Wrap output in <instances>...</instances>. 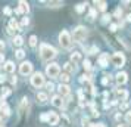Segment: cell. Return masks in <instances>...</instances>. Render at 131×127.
Returning a JSON list of instances; mask_svg holds the SVG:
<instances>
[{
  "mask_svg": "<svg viewBox=\"0 0 131 127\" xmlns=\"http://www.w3.org/2000/svg\"><path fill=\"white\" fill-rule=\"evenodd\" d=\"M115 93H116V96H118V97H121V101H127V97H128V92L122 90V89H121V90H119V89H116V90H115Z\"/></svg>",
  "mask_w": 131,
  "mask_h": 127,
  "instance_id": "cell-14",
  "label": "cell"
},
{
  "mask_svg": "<svg viewBox=\"0 0 131 127\" xmlns=\"http://www.w3.org/2000/svg\"><path fill=\"white\" fill-rule=\"evenodd\" d=\"M118 127H127V126H124V124H119V126Z\"/></svg>",
  "mask_w": 131,
  "mask_h": 127,
  "instance_id": "cell-50",
  "label": "cell"
},
{
  "mask_svg": "<svg viewBox=\"0 0 131 127\" xmlns=\"http://www.w3.org/2000/svg\"><path fill=\"white\" fill-rule=\"evenodd\" d=\"M10 81H12V84H16V77H13V79L10 80Z\"/></svg>",
  "mask_w": 131,
  "mask_h": 127,
  "instance_id": "cell-47",
  "label": "cell"
},
{
  "mask_svg": "<svg viewBox=\"0 0 131 127\" xmlns=\"http://www.w3.org/2000/svg\"><path fill=\"white\" fill-rule=\"evenodd\" d=\"M46 89H47L49 92H53L54 90V84L53 83H47V84H46Z\"/></svg>",
  "mask_w": 131,
  "mask_h": 127,
  "instance_id": "cell-33",
  "label": "cell"
},
{
  "mask_svg": "<svg viewBox=\"0 0 131 127\" xmlns=\"http://www.w3.org/2000/svg\"><path fill=\"white\" fill-rule=\"evenodd\" d=\"M125 118H127V121L131 124V112H127V115H125Z\"/></svg>",
  "mask_w": 131,
  "mask_h": 127,
  "instance_id": "cell-40",
  "label": "cell"
},
{
  "mask_svg": "<svg viewBox=\"0 0 131 127\" xmlns=\"http://www.w3.org/2000/svg\"><path fill=\"white\" fill-rule=\"evenodd\" d=\"M85 6H87V3H80V5H77V7H75V9H77L78 13H81L84 9H85Z\"/></svg>",
  "mask_w": 131,
  "mask_h": 127,
  "instance_id": "cell-26",
  "label": "cell"
},
{
  "mask_svg": "<svg viewBox=\"0 0 131 127\" xmlns=\"http://www.w3.org/2000/svg\"><path fill=\"white\" fill-rule=\"evenodd\" d=\"M107 59H109V55L107 53H102L100 56H99V65H100V67H107V65H109V64H107Z\"/></svg>",
  "mask_w": 131,
  "mask_h": 127,
  "instance_id": "cell-10",
  "label": "cell"
},
{
  "mask_svg": "<svg viewBox=\"0 0 131 127\" xmlns=\"http://www.w3.org/2000/svg\"><path fill=\"white\" fill-rule=\"evenodd\" d=\"M37 101H38L40 103H44L46 101H47V95H46V93H41V92L37 93Z\"/></svg>",
  "mask_w": 131,
  "mask_h": 127,
  "instance_id": "cell-19",
  "label": "cell"
},
{
  "mask_svg": "<svg viewBox=\"0 0 131 127\" xmlns=\"http://www.w3.org/2000/svg\"><path fill=\"white\" fill-rule=\"evenodd\" d=\"M7 33H9V34H13V33H15V31H13V30H10V28H9V27H7Z\"/></svg>",
  "mask_w": 131,
  "mask_h": 127,
  "instance_id": "cell-46",
  "label": "cell"
},
{
  "mask_svg": "<svg viewBox=\"0 0 131 127\" xmlns=\"http://www.w3.org/2000/svg\"><path fill=\"white\" fill-rule=\"evenodd\" d=\"M10 95V89H7V87H3L2 89V99H5L6 96H9Z\"/></svg>",
  "mask_w": 131,
  "mask_h": 127,
  "instance_id": "cell-23",
  "label": "cell"
},
{
  "mask_svg": "<svg viewBox=\"0 0 131 127\" xmlns=\"http://www.w3.org/2000/svg\"><path fill=\"white\" fill-rule=\"evenodd\" d=\"M89 80H90V77L87 75V74H84V75H81V79H80V81H81V83H87Z\"/></svg>",
  "mask_w": 131,
  "mask_h": 127,
  "instance_id": "cell-32",
  "label": "cell"
},
{
  "mask_svg": "<svg viewBox=\"0 0 131 127\" xmlns=\"http://www.w3.org/2000/svg\"><path fill=\"white\" fill-rule=\"evenodd\" d=\"M72 37H74L75 42H83L84 38L87 37V28H85V27H81V25H78L77 28L72 31Z\"/></svg>",
  "mask_w": 131,
  "mask_h": 127,
  "instance_id": "cell-2",
  "label": "cell"
},
{
  "mask_svg": "<svg viewBox=\"0 0 131 127\" xmlns=\"http://www.w3.org/2000/svg\"><path fill=\"white\" fill-rule=\"evenodd\" d=\"M112 64H113L116 68L124 67V64H125V56L121 53V52H116V53L112 56Z\"/></svg>",
  "mask_w": 131,
  "mask_h": 127,
  "instance_id": "cell-6",
  "label": "cell"
},
{
  "mask_svg": "<svg viewBox=\"0 0 131 127\" xmlns=\"http://www.w3.org/2000/svg\"><path fill=\"white\" fill-rule=\"evenodd\" d=\"M59 120H62V124H60L62 127H71V123H69V118H68L66 115H62V118H59Z\"/></svg>",
  "mask_w": 131,
  "mask_h": 127,
  "instance_id": "cell-20",
  "label": "cell"
},
{
  "mask_svg": "<svg viewBox=\"0 0 131 127\" xmlns=\"http://www.w3.org/2000/svg\"><path fill=\"white\" fill-rule=\"evenodd\" d=\"M81 61V53H78V52H74V53L71 55V62L75 65V64H78Z\"/></svg>",
  "mask_w": 131,
  "mask_h": 127,
  "instance_id": "cell-17",
  "label": "cell"
},
{
  "mask_svg": "<svg viewBox=\"0 0 131 127\" xmlns=\"http://www.w3.org/2000/svg\"><path fill=\"white\" fill-rule=\"evenodd\" d=\"M109 19H111V15H103L102 22H103V24H107V22H109Z\"/></svg>",
  "mask_w": 131,
  "mask_h": 127,
  "instance_id": "cell-34",
  "label": "cell"
},
{
  "mask_svg": "<svg viewBox=\"0 0 131 127\" xmlns=\"http://www.w3.org/2000/svg\"><path fill=\"white\" fill-rule=\"evenodd\" d=\"M46 3H47L49 6H52V7H56V6H62V5H63L62 2H46Z\"/></svg>",
  "mask_w": 131,
  "mask_h": 127,
  "instance_id": "cell-28",
  "label": "cell"
},
{
  "mask_svg": "<svg viewBox=\"0 0 131 127\" xmlns=\"http://www.w3.org/2000/svg\"><path fill=\"white\" fill-rule=\"evenodd\" d=\"M3 12H5V15H10L12 11H10V7H5V9H3Z\"/></svg>",
  "mask_w": 131,
  "mask_h": 127,
  "instance_id": "cell-37",
  "label": "cell"
},
{
  "mask_svg": "<svg viewBox=\"0 0 131 127\" xmlns=\"http://www.w3.org/2000/svg\"><path fill=\"white\" fill-rule=\"evenodd\" d=\"M31 71H32V64L31 62H22L21 64V67H19V73L22 74V75H28V74H31Z\"/></svg>",
  "mask_w": 131,
  "mask_h": 127,
  "instance_id": "cell-7",
  "label": "cell"
},
{
  "mask_svg": "<svg viewBox=\"0 0 131 127\" xmlns=\"http://www.w3.org/2000/svg\"><path fill=\"white\" fill-rule=\"evenodd\" d=\"M96 6H97V9L99 11H102V12H105L106 11V2H96Z\"/></svg>",
  "mask_w": 131,
  "mask_h": 127,
  "instance_id": "cell-22",
  "label": "cell"
},
{
  "mask_svg": "<svg viewBox=\"0 0 131 127\" xmlns=\"http://www.w3.org/2000/svg\"><path fill=\"white\" fill-rule=\"evenodd\" d=\"M40 55H41L43 61H50L56 56V50L49 44H41L40 46Z\"/></svg>",
  "mask_w": 131,
  "mask_h": 127,
  "instance_id": "cell-1",
  "label": "cell"
},
{
  "mask_svg": "<svg viewBox=\"0 0 131 127\" xmlns=\"http://www.w3.org/2000/svg\"><path fill=\"white\" fill-rule=\"evenodd\" d=\"M83 67H84V70H87V71H89L90 68H91V64H90V61L89 59H85L83 62Z\"/></svg>",
  "mask_w": 131,
  "mask_h": 127,
  "instance_id": "cell-29",
  "label": "cell"
},
{
  "mask_svg": "<svg viewBox=\"0 0 131 127\" xmlns=\"http://www.w3.org/2000/svg\"><path fill=\"white\" fill-rule=\"evenodd\" d=\"M9 28L15 31V30H19L21 27H19V24L16 22V21H15V19H10V22H9Z\"/></svg>",
  "mask_w": 131,
  "mask_h": 127,
  "instance_id": "cell-21",
  "label": "cell"
},
{
  "mask_svg": "<svg viewBox=\"0 0 131 127\" xmlns=\"http://www.w3.org/2000/svg\"><path fill=\"white\" fill-rule=\"evenodd\" d=\"M59 115L54 114V112H49V117H47V123L50 124V126H56L58 123H59Z\"/></svg>",
  "mask_w": 131,
  "mask_h": 127,
  "instance_id": "cell-8",
  "label": "cell"
},
{
  "mask_svg": "<svg viewBox=\"0 0 131 127\" xmlns=\"http://www.w3.org/2000/svg\"><path fill=\"white\" fill-rule=\"evenodd\" d=\"M127 81H128V75H127V73H118L116 74V83H118L119 86L125 84Z\"/></svg>",
  "mask_w": 131,
  "mask_h": 127,
  "instance_id": "cell-9",
  "label": "cell"
},
{
  "mask_svg": "<svg viewBox=\"0 0 131 127\" xmlns=\"http://www.w3.org/2000/svg\"><path fill=\"white\" fill-rule=\"evenodd\" d=\"M59 43H60V46L62 47H65V49H69L71 47V36H69V33L68 31H62L59 34Z\"/></svg>",
  "mask_w": 131,
  "mask_h": 127,
  "instance_id": "cell-3",
  "label": "cell"
},
{
  "mask_svg": "<svg viewBox=\"0 0 131 127\" xmlns=\"http://www.w3.org/2000/svg\"><path fill=\"white\" fill-rule=\"evenodd\" d=\"M87 123H89V118H83V124H84V126H85Z\"/></svg>",
  "mask_w": 131,
  "mask_h": 127,
  "instance_id": "cell-45",
  "label": "cell"
},
{
  "mask_svg": "<svg viewBox=\"0 0 131 127\" xmlns=\"http://www.w3.org/2000/svg\"><path fill=\"white\" fill-rule=\"evenodd\" d=\"M36 44H37V37L36 36H31L30 37V46H32V47H34Z\"/></svg>",
  "mask_w": 131,
  "mask_h": 127,
  "instance_id": "cell-30",
  "label": "cell"
},
{
  "mask_svg": "<svg viewBox=\"0 0 131 127\" xmlns=\"http://www.w3.org/2000/svg\"><path fill=\"white\" fill-rule=\"evenodd\" d=\"M3 50H5V43H3V42H0V53H2Z\"/></svg>",
  "mask_w": 131,
  "mask_h": 127,
  "instance_id": "cell-43",
  "label": "cell"
},
{
  "mask_svg": "<svg viewBox=\"0 0 131 127\" xmlns=\"http://www.w3.org/2000/svg\"><path fill=\"white\" fill-rule=\"evenodd\" d=\"M15 53H16V58H18V59H22V58L25 56V52L22 50V49H18V50H16Z\"/></svg>",
  "mask_w": 131,
  "mask_h": 127,
  "instance_id": "cell-27",
  "label": "cell"
},
{
  "mask_svg": "<svg viewBox=\"0 0 131 127\" xmlns=\"http://www.w3.org/2000/svg\"><path fill=\"white\" fill-rule=\"evenodd\" d=\"M107 77H109V75H105V79L102 80V84H107V81H109V80H107Z\"/></svg>",
  "mask_w": 131,
  "mask_h": 127,
  "instance_id": "cell-41",
  "label": "cell"
},
{
  "mask_svg": "<svg viewBox=\"0 0 131 127\" xmlns=\"http://www.w3.org/2000/svg\"><path fill=\"white\" fill-rule=\"evenodd\" d=\"M5 70H6L7 73H13L15 71V65H13L12 61H7L6 64H5Z\"/></svg>",
  "mask_w": 131,
  "mask_h": 127,
  "instance_id": "cell-18",
  "label": "cell"
},
{
  "mask_svg": "<svg viewBox=\"0 0 131 127\" xmlns=\"http://www.w3.org/2000/svg\"><path fill=\"white\" fill-rule=\"evenodd\" d=\"M58 90H59L60 97H62V96H68V95H69V87H68L66 84H59Z\"/></svg>",
  "mask_w": 131,
  "mask_h": 127,
  "instance_id": "cell-11",
  "label": "cell"
},
{
  "mask_svg": "<svg viewBox=\"0 0 131 127\" xmlns=\"http://www.w3.org/2000/svg\"><path fill=\"white\" fill-rule=\"evenodd\" d=\"M22 42H24V40H22V37L21 36H16L15 38H13V44H15V46H21Z\"/></svg>",
  "mask_w": 131,
  "mask_h": 127,
  "instance_id": "cell-24",
  "label": "cell"
},
{
  "mask_svg": "<svg viewBox=\"0 0 131 127\" xmlns=\"http://www.w3.org/2000/svg\"><path fill=\"white\" fill-rule=\"evenodd\" d=\"M109 28H111V31H116L118 25H116V24H111V27H109Z\"/></svg>",
  "mask_w": 131,
  "mask_h": 127,
  "instance_id": "cell-39",
  "label": "cell"
},
{
  "mask_svg": "<svg viewBox=\"0 0 131 127\" xmlns=\"http://www.w3.org/2000/svg\"><path fill=\"white\" fill-rule=\"evenodd\" d=\"M59 65L58 64H49L47 67H46V74H47L49 77H52V79H54V77H58L59 75Z\"/></svg>",
  "mask_w": 131,
  "mask_h": 127,
  "instance_id": "cell-5",
  "label": "cell"
},
{
  "mask_svg": "<svg viewBox=\"0 0 131 127\" xmlns=\"http://www.w3.org/2000/svg\"><path fill=\"white\" fill-rule=\"evenodd\" d=\"M63 68H65V71H66L68 75L72 74V73H75V67H74V64H72V62H66L65 65H63Z\"/></svg>",
  "mask_w": 131,
  "mask_h": 127,
  "instance_id": "cell-16",
  "label": "cell"
},
{
  "mask_svg": "<svg viewBox=\"0 0 131 127\" xmlns=\"http://www.w3.org/2000/svg\"><path fill=\"white\" fill-rule=\"evenodd\" d=\"M127 21H130V22H131V13L128 15V16H127Z\"/></svg>",
  "mask_w": 131,
  "mask_h": 127,
  "instance_id": "cell-49",
  "label": "cell"
},
{
  "mask_svg": "<svg viewBox=\"0 0 131 127\" xmlns=\"http://www.w3.org/2000/svg\"><path fill=\"white\" fill-rule=\"evenodd\" d=\"M60 81H62L63 84H66V83L69 81V75H68V74H66V73H63V74H62V75H60ZM62 83H60V84H62Z\"/></svg>",
  "mask_w": 131,
  "mask_h": 127,
  "instance_id": "cell-25",
  "label": "cell"
},
{
  "mask_svg": "<svg viewBox=\"0 0 131 127\" xmlns=\"http://www.w3.org/2000/svg\"><path fill=\"white\" fill-rule=\"evenodd\" d=\"M119 108H121L122 111H124V109H127V108H128V103H127V102H122V103H121V106H119Z\"/></svg>",
  "mask_w": 131,
  "mask_h": 127,
  "instance_id": "cell-38",
  "label": "cell"
},
{
  "mask_svg": "<svg viewBox=\"0 0 131 127\" xmlns=\"http://www.w3.org/2000/svg\"><path fill=\"white\" fill-rule=\"evenodd\" d=\"M52 103H53L54 106H58V108H62L63 106V101H62L60 96H53L52 97Z\"/></svg>",
  "mask_w": 131,
  "mask_h": 127,
  "instance_id": "cell-12",
  "label": "cell"
},
{
  "mask_svg": "<svg viewBox=\"0 0 131 127\" xmlns=\"http://www.w3.org/2000/svg\"><path fill=\"white\" fill-rule=\"evenodd\" d=\"M121 13H122V11L121 9H116L115 11V16H121Z\"/></svg>",
  "mask_w": 131,
  "mask_h": 127,
  "instance_id": "cell-42",
  "label": "cell"
},
{
  "mask_svg": "<svg viewBox=\"0 0 131 127\" xmlns=\"http://www.w3.org/2000/svg\"><path fill=\"white\" fill-rule=\"evenodd\" d=\"M30 24V19L28 18H22V27H25V25Z\"/></svg>",
  "mask_w": 131,
  "mask_h": 127,
  "instance_id": "cell-36",
  "label": "cell"
},
{
  "mask_svg": "<svg viewBox=\"0 0 131 127\" xmlns=\"http://www.w3.org/2000/svg\"><path fill=\"white\" fill-rule=\"evenodd\" d=\"M47 117H49V112H44V114L40 115V120L41 121H47Z\"/></svg>",
  "mask_w": 131,
  "mask_h": 127,
  "instance_id": "cell-35",
  "label": "cell"
},
{
  "mask_svg": "<svg viewBox=\"0 0 131 127\" xmlns=\"http://www.w3.org/2000/svg\"><path fill=\"white\" fill-rule=\"evenodd\" d=\"M19 11H21V13L25 12V13H28L30 12V5L27 3V2H19V7H18Z\"/></svg>",
  "mask_w": 131,
  "mask_h": 127,
  "instance_id": "cell-15",
  "label": "cell"
},
{
  "mask_svg": "<svg viewBox=\"0 0 131 127\" xmlns=\"http://www.w3.org/2000/svg\"><path fill=\"white\" fill-rule=\"evenodd\" d=\"M31 84L34 86V87H41L44 84V77H43L41 73H34L32 74V77H31Z\"/></svg>",
  "mask_w": 131,
  "mask_h": 127,
  "instance_id": "cell-4",
  "label": "cell"
},
{
  "mask_svg": "<svg viewBox=\"0 0 131 127\" xmlns=\"http://www.w3.org/2000/svg\"><path fill=\"white\" fill-rule=\"evenodd\" d=\"M96 15H97V11H96V9H91V11H90V13H89L90 19H94V18H96Z\"/></svg>",
  "mask_w": 131,
  "mask_h": 127,
  "instance_id": "cell-31",
  "label": "cell"
},
{
  "mask_svg": "<svg viewBox=\"0 0 131 127\" xmlns=\"http://www.w3.org/2000/svg\"><path fill=\"white\" fill-rule=\"evenodd\" d=\"M0 111H2L5 115H9V114H10V108H9V105H7L5 101H2V103H0Z\"/></svg>",
  "mask_w": 131,
  "mask_h": 127,
  "instance_id": "cell-13",
  "label": "cell"
},
{
  "mask_svg": "<svg viewBox=\"0 0 131 127\" xmlns=\"http://www.w3.org/2000/svg\"><path fill=\"white\" fill-rule=\"evenodd\" d=\"M6 81V75H0V83H5Z\"/></svg>",
  "mask_w": 131,
  "mask_h": 127,
  "instance_id": "cell-44",
  "label": "cell"
},
{
  "mask_svg": "<svg viewBox=\"0 0 131 127\" xmlns=\"http://www.w3.org/2000/svg\"><path fill=\"white\" fill-rule=\"evenodd\" d=\"M3 59H5V56H3V53H0V62H3Z\"/></svg>",
  "mask_w": 131,
  "mask_h": 127,
  "instance_id": "cell-48",
  "label": "cell"
}]
</instances>
